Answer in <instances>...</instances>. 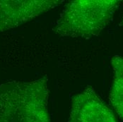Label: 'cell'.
Listing matches in <instances>:
<instances>
[{
  "label": "cell",
  "instance_id": "cell-6",
  "mask_svg": "<svg viewBox=\"0 0 123 122\" xmlns=\"http://www.w3.org/2000/svg\"><path fill=\"white\" fill-rule=\"evenodd\" d=\"M120 25H123V20H122V21H121V23H120Z\"/></svg>",
  "mask_w": 123,
  "mask_h": 122
},
{
  "label": "cell",
  "instance_id": "cell-2",
  "mask_svg": "<svg viewBox=\"0 0 123 122\" xmlns=\"http://www.w3.org/2000/svg\"><path fill=\"white\" fill-rule=\"evenodd\" d=\"M121 1L76 0L64 8L53 28L61 37L89 39L97 36L111 21Z\"/></svg>",
  "mask_w": 123,
  "mask_h": 122
},
{
  "label": "cell",
  "instance_id": "cell-5",
  "mask_svg": "<svg viewBox=\"0 0 123 122\" xmlns=\"http://www.w3.org/2000/svg\"><path fill=\"white\" fill-rule=\"evenodd\" d=\"M111 64L115 76L110 94V101L116 112L123 119V57H112Z\"/></svg>",
  "mask_w": 123,
  "mask_h": 122
},
{
  "label": "cell",
  "instance_id": "cell-4",
  "mask_svg": "<svg viewBox=\"0 0 123 122\" xmlns=\"http://www.w3.org/2000/svg\"><path fill=\"white\" fill-rule=\"evenodd\" d=\"M68 122H117L112 111L88 86L72 99Z\"/></svg>",
  "mask_w": 123,
  "mask_h": 122
},
{
  "label": "cell",
  "instance_id": "cell-3",
  "mask_svg": "<svg viewBox=\"0 0 123 122\" xmlns=\"http://www.w3.org/2000/svg\"><path fill=\"white\" fill-rule=\"evenodd\" d=\"M62 2L61 0H0V33L24 24Z\"/></svg>",
  "mask_w": 123,
  "mask_h": 122
},
{
  "label": "cell",
  "instance_id": "cell-1",
  "mask_svg": "<svg viewBox=\"0 0 123 122\" xmlns=\"http://www.w3.org/2000/svg\"><path fill=\"white\" fill-rule=\"evenodd\" d=\"M48 78L0 85V122H51Z\"/></svg>",
  "mask_w": 123,
  "mask_h": 122
}]
</instances>
